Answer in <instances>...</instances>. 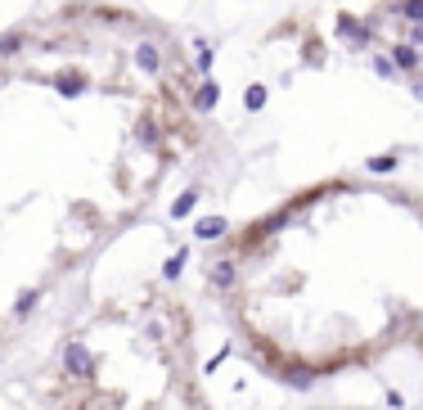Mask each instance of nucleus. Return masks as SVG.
<instances>
[{"instance_id":"obj_1","label":"nucleus","mask_w":423,"mask_h":410,"mask_svg":"<svg viewBox=\"0 0 423 410\" xmlns=\"http://www.w3.org/2000/svg\"><path fill=\"white\" fill-rule=\"evenodd\" d=\"M64 370H68L72 379H81V383H91V379H95V361H91V352H86V347H77V343H72L68 352H64Z\"/></svg>"},{"instance_id":"obj_2","label":"nucleus","mask_w":423,"mask_h":410,"mask_svg":"<svg viewBox=\"0 0 423 410\" xmlns=\"http://www.w3.org/2000/svg\"><path fill=\"white\" fill-rule=\"evenodd\" d=\"M207 275H212V289H221V293H230V289H234V284H239V266H234V262H230V257H226V262H216V266H212V271H207Z\"/></svg>"},{"instance_id":"obj_3","label":"nucleus","mask_w":423,"mask_h":410,"mask_svg":"<svg viewBox=\"0 0 423 410\" xmlns=\"http://www.w3.org/2000/svg\"><path fill=\"white\" fill-rule=\"evenodd\" d=\"M135 68H140V72H163V55H158L153 41H140V45H135Z\"/></svg>"},{"instance_id":"obj_4","label":"nucleus","mask_w":423,"mask_h":410,"mask_svg":"<svg viewBox=\"0 0 423 410\" xmlns=\"http://www.w3.org/2000/svg\"><path fill=\"white\" fill-rule=\"evenodd\" d=\"M392 68L396 72H419V50L415 45H392Z\"/></svg>"},{"instance_id":"obj_5","label":"nucleus","mask_w":423,"mask_h":410,"mask_svg":"<svg viewBox=\"0 0 423 410\" xmlns=\"http://www.w3.org/2000/svg\"><path fill=\"white\" fill-rule=\"evenodd\" d=\"M338 32H342V41H352V45H369V28H360L352 14L338 18Z\"/></svg>"},{"instance_id":"obj_6","label":"nucleus","mask_w":423,"mask_h":410,"mask_svg":"<svg viewBox=\"0 0 423 410\" xmlns=\"http://www.w3.org/2000/svg\"><path fill=\"white\" fill-rule=\"evenodd\" d=\"M230 226H226V217H203L194 226V239H221V234H226Z\"/></svg>"},{"instance_id":"obj_7","label":"nucleus","mask_w":423,"mask_h":410,"mask_svg":"<svg viewBox=\"0 0 423 410\" xmlns=\"http://www.w3.org/2000/svg\"><path fill=\"white\" fill-rule=\"evenodd\" d=\"M36 302H41V289H23V293L14 297V320H28V316L36 312Z\"/></svg>"},{"instance_id":"obj_8","label":"nucleus","mask_w":423,"mask_h":410,"mask_svg":"<svg viewBox=\"0 0 423 410\" xmlns=\"http://www.w3.org/2000/svg\"><path fill=\"white\" fill-rule=\"evenodd\" d=\"M216 99H221V86L216 81H203L194 91V108H203V113H207V108H216Z\"/></svg>"},{"instance_id":"obj_9","label":"nucleus","mask_w":423,"mask_h":410,"mask_svg":"<svg viewBox=\"0 0 423 410\" xmlns=\"http://www.w3.org/2000/svg\"><path fill=\"white\" fill-rule=\"evenodd\" d=\"M365 167L374 171V176H388V171H396V167H401V158H396V154H378V158H369Z\"/></svg>"},{"instance_id":"obj_10","label":"nucleus","mask_w":423,"mask_h":410,"mask_svg":"<svg viewBox=\"0 0 423 410\" xmlns=\"http://www.w3.org/2000/svg\"><path fill=\"white\" fill-rule=\"evenodd\" d=\"M54 86H59L64 95H81V91H86V77H81V72H64Z\"/></svg>"},{"instance_id":"obj_11","label":"nucleus","mask_w":423,"mask_h":410,"mask_svg":"<svg viewBox=\"0 0 423 410\" xmlns=\"http://www.w3.org/2000/svg\"><path fill=\"white\" fill-rule=\"evenodd\" d=\"M23 45H28V32H9V36H0V59H5V55H18Z\"/></svg>"},{"instance_id":"obj_12","label":"nucleus","mask_w":423,"mask_h":410,"mask_svg":"<svg viewBox=\"0 0 423 410\" xmlns=\"http://www.w3.org/2000/svg\"><path fill=\"white\" fill-rule=\"evenodd\" d=\"M194 203H198V190H185L176 203H171V217H190V212H194Z\"/></svg>"},{"instance_id":"obj_13","label":"nucleus","mask_w":423,"mask_h":410,"mask_svg":"<svg viewBox=\"0 0 423 410\" xmlns=\"http://www.w3.org/2000/svg\"><path fill=\"white\" fill-rule=\"evenodd\" d=\"M396 14H401V18H415V23H423V0H396Z\"/></svg>"},{"instance_id":"obj_14","label":"nucleus","mask_w":423,"mask_h":410,"mask_svg":"<svg viewBox=\"0 0 423 410\" xmlns=\"http://www.w3.org/2000/svg\"><path fill=\"white\" fill-rule=\"evenodd\" d=\"M243 108H266V86H248V95H243Z\"/></svg>"},{"instance_id":"obj_15","label":"nucleus","mask_w":423,"mask_h":410,"mask_svg":"<svg viewBox=\"0 0 423 410\" xmlns=\"http://www.w3.org/2000/svg\"><path fill=\"white\" fill-rule=\"evenodd\" d=\"M140 140H144V144H158V127H153V118H144V122H140Z\"/></svg>"},{"instance_id":"obj_16","label":"nucleus","mask_w":423,"mask_h":410,"mask_svg":"<svg viewBox=\"0 0 423 410\" xmlns=\"http://www.w3.org/2000/svg\"><path fill=\"white\" fill-rule=\"evenodd\" d=\"M180 266H185V253H176V257H171V262L163 266V275H167V280H176V275H180Z\"/></svg>"},{"instance_id":"obj_17","label":"nucleus","mask_w":423,"mask_h":410,"mask_svg":"<svg viewBox=\"0 0 423 410\" xmlns=\"http://www.w3.org/2000/svg\"><path fill=\"white\" fill-rule=\"evenodd\" d=\"M194 64H198V72H212V50H207V45H198V59H194Z\"/></svg>"},{"instance_id":"obj_18","label":"nucleus","mask_w":423,"mask_h":410,"mask_svg":"<svg viewBox=\"0 0 423 410\" xmlns=\"http://www.w3.org/2000/svg\"><path fill=\"white\" fill-rule=\"evenodd\" d=\"M374 72H378V77H388V81H392V77H396V68H392V64H388V59H374Z\"/></svg>"},{"instance_id":"obj_19","label":"nucleus","mask_w":423,"mask_h":410,"mask_svg":"<svg viewBox=\"0 0 423 410\" xmlns=\"http://www.w3.org/2000/svg\"><path fill=\"white\" fill-rule=\"evenodd\" d=\"M419 68H423V50H419Z\"/></svg>"}]
</instances>
